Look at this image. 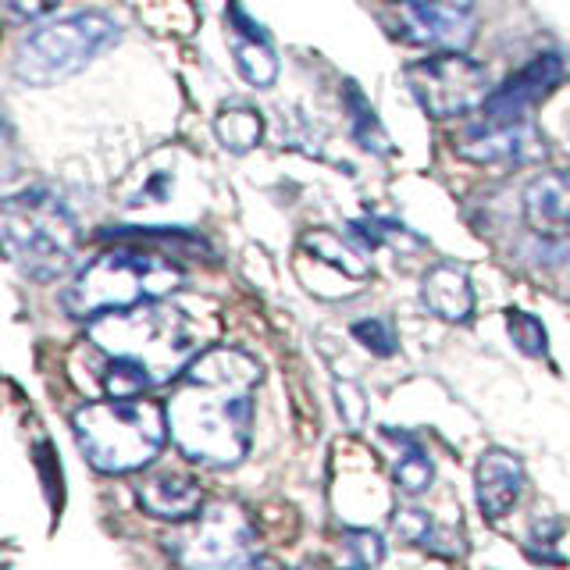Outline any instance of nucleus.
Here are the masks:
<instances>
[{"label": "nucleus", "instance_id": "1", "mask_svg": "<svg viewBox=\"0 0 570 570\" xmlns=\"http://www.w3.org/2000/svg\"><path fill=\"white\" fill-rule=\"evenodd\" d=\"M261 364L236 346H210L186 367L168 403L175 445L204 468H236L254 439Z\"/></svg>", "mask_w": 570, "mask_h": 570}, {"label": "nucleus", "instance_id": "2", "mask_svg": "<svg viewBox=\"0 0 570 570\" xmlns=\"http://www.w3.org/2000/svg\"><path fill=\"white\" fill-rule=\"evenodd\" d=\"M86 343L104 361L100 385L107 396H142L183 379L204 353V328L189 311L147 299L86 321Z\"/></svg>", "mask_w": 570, "mask_h": 570}, {"label": "nucleus", "instance_id": "3", "mask_svg": "<svg viewBox=\"0 0 570 570\" xmlns=\"http://www.w3.org/2000/svg\"><path fill=\"white\" fill-rule=\"evenodd\" d=\"M71 432L89 468L100 474H132L160 453L171 428L168 406L142 396H107L79 406Z\"/></svg>", "mask_w": 570, "mask_h": 570}, {"label": "nucleus", "instance_id": "4", "mask_svg": "<svg viewBox=\"0 0 570 570\" xmlns=\"http://www.w3.org/2000/svg\"><path fill=\"white\" fill-rule=\"evenodd\" d=\"M0 236L11 264L32 282H53L76 264L79 225L61 196L43 186L11 196L0 214Z\"/></svg>", "mask_w": 570, "mask_h": 570}, {"label": "nucleus", "instance_id": "5", "mask_svg": "<svg viewBox=\"0 0 570 570\" xmlns=\"http://www.w3.org/2000/svg\"><path fill=\"white\" fill-rule=\"evenodd\" d=\"M183 285V267L160 254L142 249H107L94 257L76 282L68 285L61 303L71 317L94 321L107 311H125L147 299H165Z\"/></svg>", "mask_w": 570, "mask_h": 570}, {"label": "nucleus", "instance_id": "6", "mask_svg": "<svg viewBox=\"0 0 570 570\" xmlns=\"http://www.w3.org/2000/svg\"><path fill=\"white\" fill-rule=\"evenodd\" d=\"M118 40H121V29L111 14H104V11L65 14L58 22L32 29L26 40L18 43L11 71L18 82L47 89L86 71Z\"/></svg>", "mask_w": 570, "mask_h": 570}, {"label": "nucleus", "instance_id": "7", "mask_svg": "<svg viewBox=\"0 0 570 570\" xmlns=\"http://www.w3.org/2000/svg\"><path fill=\"white\" fill-rule=\"evenodd\" d=\"M403 82L421 111L439 121L474 111L492 94L489 71L471 61L463 50H435L432 58L406 65Z\"/></svg>", "mask_w": 570, "mask_h": 570}, {"label": "nucleus", "instance_id": "8", "mask_svg": "<svg viewBox=\"0 0 570 570\" xmlns=\"http://www.w3.org/2000/svg\"><path fill=\"white\" fill-rule=\"evenodd\" d=\"M171 557L186 567H249L261 563L254 552V531L236 507H210L186 521V531L168 542Z\"/></svg>", "mask_w": 570, "mask_h": 570}, {"label": "nucleus", "instance_id": "9", "mask_svg": "<svg viewBox=\"0 0 570 570\" xmlns=\"http://www.w3.org/2000/svg\"><path fill=\"white\" fill-rule=\"evenodd\" d=\"M453 150L463 160H474V165H489V168H521L534 165V160L546 157V139L534 129L528 118L517 121H489L481 129L463 132Z\"/></svg>", "mask_w": 570, "mask_h": 570}, {"label": "nucleus", "instance_id": "10", "mask_svg": "<svg viewBox=\"0 0 570 570\" xmlns=\"http://www.w3.org/2000/svg\"><path fill=\"white\" fill-rule=\"evenodd\" d=\"M478 18L468 0H414L403 4L396 32L406 43L428 50H468L474 40Z\"/></svg>", "mask_w": 570, "mask_h": 570}, {"label": "nucleus", "instance_id": "11", "mask_svg": "<svg viewBox=\"0 0 570 570\" xmlns=\"http://www.w3.org/2000/svg\"><path fill=\"white\" fill-rule=\"evenodd\" d=\"M563 79V61L557 53H539V58H531L521 71H513V76L492 89L481 104V111H485L489 121H517V118H528V111L539 100H546L552 94V86H560Z\"/></svg>", "mask_w": 570, "mask_h": 570}, {"label": "nucleus", "instance_id": "12", "mask_svg": "<svg viewBox=\"0 0 570 570\" xmlns=\"http://www.w3.org/2000/svg\"><path fill=\"white\" fill-rule=\"evenodd\" d=\"M524 492V463L507 450H485L474 468V495L489 521H503Z\"/></svg>", "mask_w": 570, "mask_h": 570}, {"label": "nucleus", "instance_id": "13", "mask_svg": "<svg viewBox=\"0 0 570 570\" xmlns=\"http://www.w3.org/2000/svg\"><path fill=\"white\" fill-rule=\"evenodd\" d=\"M524 222L542 239L570 236V171L539 175L524 189Z\"/></svg>", "mask_w": 570, "mask_h": 570}, {"label": "nucleus", "instance_id": "14", "mask_svg": "<svg viewBox=\"0 0 570 570\" xmlns=\"http://www.w3.org/2000/svg\"><path fill=\"white\" fill-rule=\"evenodd\" d=\"M136 499H139L142 513L157 517V521H171V524H186V521H193V517L204 510V492L186 474L147 478L136 489Z\"/></svg>", "mask_w": 570, "mask_h": 570}, {"label": "nucleus", "instance_id": "15", "mask_svg": "<svg viewBox=\"0 0 570 570\" xmlns=\"http://www.w3.org/2000/svg\"><path fill=\"white\" fill-rule=\"evenodd\" d=\"M421 303L442 321H468L474 314V285L468 272L456 264H435L432 272L421 278Z\"/></svg>", "mask_w": 570, "mask_h": 570}, {"label": "nucleus", "instance_id": "16", "mask_svg": "<svg viewBox=\"0 0 570 570\" xmlns=\"http://www.w3.org/2000/svg\"><path fill=\"white\" fill-rule=\"evenodd\" d=\"M214 136L225 150L232 154H246L254 150L261 136H264V118L246 104H228L214 115Z\"/></svg>", "mask_w": 570, "mask_h": 570}, {"label": "nucleus", "instance_id": "17", "mask_svg": "<svg viewBox=\"0 0 570 570\" xmlns=\"http://www.w3.org/2000/svg\"><path fill=\"white\" fill-rule=\"evenodd\" d=\"M232 58H236V68L246 82H254L257 89L275 86L278 58H275V50L267 47V40H249V36H239V40L232 43Z\"/></svg>", "mask_w": 570, "mask_h": 570}, {"label": "nucleus", "instance_id": "18", "mask_svg": "<svg viewBox=\"0 0 570 570\" xmlns=\"http://www.w3.org/2000/svg\"><path fill=\"white\" fill-rule=\"evenodd\" d=\"M303 246L314 249V257L328 261L332 267H338L343 275H353V278H364L367 275V264L356 261V254L350 246H343V239L332 236V232H314V236L303 239Z\"/></svg>", "mask_w": 570, "mask_h": 570}, {"label": "nucleus", "instance_id": "19", "mask_svg": "<svg viewBox=\"0 0 570 570\" xmlns=\"http://www.w3.org/2000/svg\"><path fill=\"white\" fill-rule=\"evenodd\" d=\"M432 478H435V468L432 460L424 456L421 445L410 442V453L396 463V485L403 495H421L432 489Z\"/></svg>", "mask_w": 570, "mask_h": 570}, {"label": "nucleus", "instance_id": "20", "mask_svg": "<svg viewBox=\"0 0 570 570\" xmlns=\"http://www.w3.org/2000/svg\"><path fill=\"white\" fill-rule=\"evenodd\" d=\"M507 328H510V338L513 346L528 353V356H542L549 350V335H546V325L534 314L528 311H510L507 314Z\"/></svg>", "mask_w": 570, "mask_h": 570}, {"label": "nucleus", "instance_id": "21", "mask_svg": "<svg viewBox=\"0 0 570 570\" xmlns=\"http://www.w3.org/2000/svg\"><path fill=\"white\" fill-rule=\"evenodd\" d=\"M353 338H356V343H361L364 350L379 353V356H392V353H396V338H392L389 325H385V321H379V317L356 321V325H353Z\"/></svg>", "mask_w": 570, "mask_h": 570}, {"label": "nucleus", "instance_id": "22", "mask_svg": "<svg viewBox=\"0 0 570 570\" xmlns=\"http://www.w3.org/2000/svg\"><path fill=\"white\" fill-rule=\"evenodd\" d=\"M346 549L353 552V563H361V567L382 563L385 557V546L374 531H346Z\"/></svg>", "mask_w": 570, "mask_h": 570}, {"label": "nucleus", "instance_id": "23", "mask_svg": "<svg viewBox=\"0 0 570 570\" xmlns=\"http://www.w3.org/2000/svg\"><path fill=\"white\" fill-rule=\"evenodd\" d=\"M396 531L403 534L406 542L428 546V539H432V521H428V513H424V510H400V517H396Z\"/></svg>", "mask_w": 570, "mask_h": 570}, {"label": "nucleus", "instance_id": "24", "mask_svg": "<svg viewBox=\"0 0 570 570\" xmlns=\"http://www.w3.org/2000/svg\"><path fill=\"white\" fill-rule=\"evenodd\" d=\"M61 0H4V14L11 22H36V18L50 14Z\"/></svg>", "mask_w": 570, "mask_h": 570}, {"label": "nucleus", "instance_id": "25", "mask_svg": "<svg viewBox=\"0 0 570 570\" xmlns=\"http://www.w3.org/2000/svg\"><path fill=\"white\" fill-rule=\"evenodd\" d=\"M343 406H353V414H350V424L356 428L364 421V403H361V392H356L353 385H338V410Z\"/></svg>", "mask_w": 570, "mask_h": 570}, {"label": "nucleus", "instance_id": "26", "mask_svg": "<svg viewBox=\"0 0 570 570\" xmlns=\"http://www.w3.org/2000/svg\"><path fill=\"white\" fill-rule=\"evenodd\" d=\"M400 4H414V0H400Z\"/></svg>", "mask_w": 570, "mask_h": 570}]
</instances>
